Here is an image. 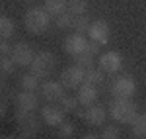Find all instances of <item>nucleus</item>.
Here are the masks:
<instances>
[{
    "instance_id": "obj_29",
    "label": "nucleus",
    "mask_w": 146,
    "mask_h": 139,
    "mask_svg": "<svg viewBox=\"0 0 146 139\" xmlns=\"http://www.w3.org/2000/svg\"><path fill=\"white\" fill-rule=\"evenodd\" d=\"M86 55H90V57H96V55H100V43H96V41H88V47H86V51H84Z\"/></svg>"
},
{
    "instance_id": "obj_3",
    "label": "nucleus",
    "mask_w": 146,
    "mask_h": 139,
    "mask_svg": "<svg viewBox=\"0 0 146 139\" xmlns=\"http://www.w3.org/2000/svg\"><path fill=\"white\" fill-rule=\"evenodd\" d=\"M56 67V59L55 55L51 53V51H41V53H37L33 59V63H31V73L37 75L39 79H47Z\"/></svg>"
},
{
    "instance_id": "obj_25",
    "label": "nucleus",
    "mask_w": 146,
    "mask_h": 139,
    "mask_svg": "<svg viewBox=\"0 0 146 139\" xmlns=\"http://www.w3.org/2000/svg\"><path fill=\"white\" fill-rule=\"evenodd\" d=\"M58 135L62 139H70L74 135V126H72L70 122H62V124L58 126Z\"/></svg>"
},
{
    "instance_id": "obj_7",
    "label": "nucleus",
    "mask_w": 146,
    "mask_h": 139,
    "mask_svg": "<svg viewBox=\"0 0 146 139\" xmlns=\"http://www.w3.org/2000/svg\"><path fill=\"white\" fill-rule=\"evenodd\" d=\"M84 75H86V69H82L78 65H72V67H68L60 73V84L64 86V88H80L82 84H84Z\"/></svg>"
},
{
    "instance_id": "obj_23",
    "label": "nucleus",
    "mask_w": 146,
    "mask_h": 139,
    "mask_svg": "<svg viewBox=\"0 0 146 139\" xmlns=\"http://www.w3.org/2000/svg\"><path fill=\"white\" fill-rule=\"evenodd\" d=\"M74 20H76V16H72L70 12H64V14H60V16L56 18V28H60V30L72 28V26H74Z\"/></svg>"
},
{
    "instance_id": "obj_18",
    "label": "nucleus",
    "mask_w": 146,
    "mask_h": 139,
    "mask_svg": "<svg viewBox=\"0 0 146 139\" xmlns=\"http://www.w3.org/2000/svg\"><path fill=\"white\" fill-rule=\"evenodd\" d=\"M131 131H133V135L138 139L146 137V114H138L136 120L131 124Z\"/></svg>"
},
{
    "instance_id": "obj_2",
    "label": "nucleus",
    "mask_w": 146,
    "mask_h": 139,
    "mask_svg": "<svg viewBox=\"0 0 146 139\" xmlns=\"http://www.w3.org/2000/svg\"><path fill=\"white\" fill-rule=\"evenodd\" d=\"M109 112H111V118L119 124H133L138 116L136 104L131 100H115Z\"/></svg>"
},
{
    "instance_id": "obj_9",
    "label": "nucleus",
    "mask_w": 146,
    "mask_h": 139,
    "mask_svg": "<svg viewBox=\"0 0 146 139\" xmlns=\"http://www.w3.org/2000/svg\"><path fill=\"white\" fill-rule=\"evenodd\" d=\"M121 67H123V59H121V55L117 51H107V53L100 55V69L103 73L115 75V73L121 71Z\"/></svg>"
},
{
    "instance_id": "obj_24",
    "label": "nucleus",
    "mask_w": 146,
    "mask_h": 139,
    "mask_svg": "<svg viewBox=\"0 0 146 139\" xmlns=\"http://www.w3.org/2000/svg\"><path fill=\"white\" fill-rule=\"evenodd\" d=\"M60 108H62L64 112H70V114L74 112V114H76V112H78V100L72 98V96H64V98L60 100Z\"/></svg>"
},
{
    "instance_id": "obj_14",
    "label": "nucleus",
    "mask_w": 146,
    "mask_h": 139,
    "mask_svg": "<svg viewBox=\"0 0 146 139\" xmlns=\"http://www.w3.org/2000/svg\"><path fill=\"white\" fill-rule=\"evenodd\" d=\"M41 118H43V122L49 124V126H60V124L64 122V110L49 104L41 110Z\"/></svg>"
},
{
    "instance_id": "obj_17",
    "label": "nucleus",
    "mask_w": 146,
    "mask_h": 139,
    "mask_svg": "<svg viewBox=\"0 0 146 139\" xmlns=\"http://www.w3.org/2000/svg\"><path fill=\"white\" fill-rule=\"evenodd\" d=\"M105 81V73L101 69H88L86 71V75H84V82L86 84H92V86H100L101 82Z\"/></svg>"
},
{
    "instance_id": "obj_1",
    "label": "nucleus",
    "mask_w": 146,
    "mask_h": 139,
    "mask_svg": "<svg viewBox=\"0 0 146 139\" xmlns=\"http://www.w3.org/2000/svg\"><path fill=\"white\" fill-rule=\"evenodd\" d=\"M49 22H51V16L45 8H31L25 12V18H23V24L29 34H43L49 28Z\"/></svg>"
},
{
    "instance_id": "obj_20",
    "label": "nucleus",
    "mask_w": 146,
    "mask_h": 139,
    "mask_svg": "<svg viewBox=\"0 0 146 139\" xmlns=\"http://www.w3.org/2000/svg\"><path fill=\"white\" fill-rule=\"evenodd\" d=\"M14 32H16L14 20L8 18V16H2L0 18V35H2V39H10L12 35H14Z\"/></svg>"
},
{
    "instance_id": "obj_16",
    "label": "nucleus",
    "mask_w": 146,
    "mask_h": 139,
    "mask_svg": "<svg viewBox=\"0 0 146 139\" xmlns=\"http://www.w3.org/2000/svg\"><path fill=\"white\" fill-rule=\"evenodd\" d=\"M43 8L49 12V16L58 18L60 14L68 12V0H45V6Z\"/></svg>"
},
{
    "instance_id": "obj_31",
    "label": "nucleus",
    "mask_w": 146,
    "mask_h": 139,
    "mask_svg": "<svg viewBox=\"0 0 146 139\" xmlns=\"http://www.w3.org/2000/svg\"><path fill=\"white\" fill-rule=\"evenodd\" d=\"M82 139H101V135H96V133H86Z\"/></svg>"
},
{
    "instance_id": "obj_26",
    "label": "nucleus",
    "mask_w": 146,
    "mask_h": 139,
    "mask_svg": "<svg viewBox=\"0 0 146 139\" xmlns=\"http://www.w3.org/2000/svg\"><path fill=\"white\" fill-rule=\"evenodd\" d=\"M94 59L96 57H90V55H86V53H82V55H78L76 57V65L78 67H82V69H94Z\"/></svg>"
},
{
    "instance_id": "obj_8",
    "label": "nucleus",
    "mask_w": 146,
    "mask_h": 139,
    "mask_svg": "<svg viewBox=\"0 0 146 139\" xmlns=\"http://www.w3.org/2000/svg\"><path fill=\"white\" fill-rule=\"evenodd\" d=\"M109 35H111V30H109V24L105 22V20L92 22L90 30H88V39L90 41H96L100 45H105L109 41Z\"/></svg>"
},
{
    "instance_id": "obj_22",
    "label": "nucleus",
    "mask_w": 146,
    "mask_h": 139,
    "mask_svg": "<svg viewBox=\"0 0 146 139\" xmlns=\"http://www.w3.org/2000/svg\"><path fill=\"white\" fill-rule=\"evenodd\" d=\"M90 26H92V22H90V18L84 14V16H76V20H74V34H88V30H90Z\"/></svg>"
},
{
    "instance_id": "obj_27",
    "label": "nucleus",
    "mask_w": 146,
    "mask_h": 139,
    "mask_svg": "<svg viewBox=\"0 0 146 139\" xmlns=\"http://www.w3.org/2000/svg\"><path fill=\"white\" fill-rule=\"evenodd\" d=\"M0 67H2V75H12V73H14V67H16V63H14V59H12V57H2Z\"/></svg>"
},
{
    "instance_id": "obj_11",
    "label": "nucleus",
    "mask_w": 146,
    "mask_h": 139,
    "mask_svg": "<svg viewBox=\"0 0 146 139\" xmlns=\"http://www.w3.org/2000/svg\"><path fill=\"white\" fill-rule=\"evenodd\" d=\"M41 96L47 102H60L64 98V86L56 81H47L41 84Z\"/></svg>"
},
{
    "instance_id": "obj_4",
    "label": "nucleus",
    "mask_w": 146,
    "mask_h": 139,
    "mask_svg": "<svg viewBox=\"0 0 146 139\" xmlns=\"http://www.w3.org/2000/svg\"><path fill=\"white\" fill-rule=\"evenodd\" d=\"M136 92V82L131 77H119L111 82V94L115 100H131Z\"/></svg>"
},
{
    "instance_id": "obj_21",
    "label": "nucleus",
    "mask_w": 146,
    "mask_h": 139,
    "mask_svg": "<svg viewBox=\"0 0 146 139\" xmlns=\"http://www.w3.org/2000/svg\"><path fill=\"white\" fill-rule=\"evenodd\" d=\"M88 10V0H68V12L72 16H84Z\"/></svg>"
},
{
    "instance_id": "obj_5",
    "label": "nucleus",
    "mask_w": 146,
    "mask_h": 139,
    "mask_svg": "<svg viewBox=\"0 0 146 139\" xmlns=\"http://www.w3.org/2000/svg\"><path fill=\"white\" fill-rule=\"evenodd\" d=\"M16 124L22 131L23 137H33L39 131V122L35 118L33 112H23V110H16Z\"/></svg>"
},
{
    "instance_id": "obj_10",
    "label": "nucleus",
    "mask_w": 146,
    "mask_h": 139,
    "mask_svg": "<svg viewBox=\"0 0 146 139\" xmlns=\"http://www.w3.org/2000/svg\"><path fill=\"white\" fill-rule=\"evenodd\" d=\"M88 41L90 39H86L82 34H72L64 39V51H66L68 55H72V57H78V55H82L86 51Z\"/></svg>"
},
{
    "instance_id": "obj_15",
    "label": "nucleus",
    "mask_w": 146,
    "mask_h": 139,
    "mask_svg": "<svg viewBox=\"0 0 146 139\" xmlns=\"http://www.w3.org/2000/svg\"><path fill=\"white\" fill-rule=\"evenodd\" d=\"M76 100H78L80 106H92L96 100H98V88L96 86H92V84H82L78 88V92H76Z\"/></svg>"
},
{
    "instance_id": "obj_30",
    "label": "nucleus",
    "mask_w": 146,
    "mask_h": 139,
    "mask_svg": "<svg viewBox=\"0 0 146 139\" xmlns=\"http://www.w3.org/2000/svg\"><path fill=\"white\" fill-rule=\"evenodd\" d=\"M12 49H14V45H10L6 39H2V43H0V51H2V57H10L12 55Z\"/></svg>"
},
{
    "instance_id": "obj_28",
    "label": "nucleus",
    "mask_w": 146,
    "mask_h": 139,
    "mask_svg": "<svg viewBox=\"0 0 146 139\" xmlns=\"http://www.w3.org/2000/svg\"><path fill=\"white\" fill-rule=\"evenodd\" d=\"M119 128H115V126H107V128L103 129V133H101V139H119Z\"/></svg>"
},
{
    "instance_id": "obj_13",
    "label": "nucleus",
    "mask_w": 146,
    "mask_h": 139,
    "mask_svg": "<svg viewBox=\"0 0 146 139\" xmlns=\"http://www.w3.org/2000/svg\"><path fill=\"white\" fill-rule=\"evenodd\" d=\"M82 118L90 124V126H101L103 122H105V118H107V112H105V108L100 104H92L86 108V112H82Z\"/></svg>"
},
{
    "instance_id": "obj_19",
    "label": "nucleus",
    "mask_w": 146,
    "mask_h": 139,
    "mask_svg": "<svg viewBox=\"0 0 146 139\" xmlns=\"http://www.w3.org/2000/svg\"><path fill=\"white\" fill-rule=\"evenodd\" d=\"M41 79L33 75V73H27V75H23L22 77V88L23 90H27V92H35L37 88H41Z\"/></svg>"
},
{
    "instance_id": "obj_12",
    "label": "nucleus",
    "mask_w": 146,
    "mask_h": 139,
    "mask_svg": "<svg viewBox=\"0 0 146 139\" xmlns=\"http://www.w3.org/2000/svg\"><path fill=\"white\" fill-rule=\"evenodd\" d=\"M14 102H16V110H23V112H35V108L39 104L37 94L27 92V90H22L20 94H16Z\"/></svg>"
},
{
    "instance_id": "obj_32",
    "label": "nucleus",
    "mask_w": 146,
    "mask_h": 139,
    "mask_svg": "<svg viewBox=\"0 0 146 139\" xmlns=\"http://www.w3.org/2000/svg\"><path fill=\"white\" fill-rule=\"evenodd\" d=\"M6 139H16V137H6Z\"/></svg>"
},
{
    "instance_id": "obj_6",
    "label": "nucleus",
    "mask_w": 146,
    "mask_h": 139,
    "mask_svg": "<svg viewBox=\"0 0 146 139\" xmlns=\"http://www.w3.org/2000/svg\"><path fill=\"white\" fill-rule=\"evenodd\" d=\"M35 55H37V53L33 51V47L29 45V43L18 41V43H14V49H12L10 57L14 59V63H16L18 67H31Z\"/></svg>"
}]
</instances>
